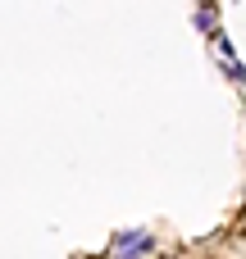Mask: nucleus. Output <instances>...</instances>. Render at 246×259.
<instances>
[{"label":"nucleus","instance_id":"1","mask_svg":"<svg viewBox=\"0 0 246 259\" xmlns=\"http://www.w3.org/2000/svg\"><path fill=\"white\" fill-rule=\"evenodd\" d=\"M146 250H151V232H128L119 241V259H142Z\"/></svg>","mask_w":246,"mask_h":259},{"label":"nucleus","instance_id":"2","mask_svg":"<svg viewBox=\"0 0 246 259\" xmlns=\"http://www.w3.org/2000/svg\"><path fill=\"white\" fill-rule=\"evenodd\" d=\"M219 55H224V68L233 73V82H242V87H246V68H242V59L228 50V41H219Z\"/></svg>","mask_w":246,"mask_h":259},{"label":"nucleus","instance_id":"3","mask_svg":"<svg viewBox=\"0 0 246 259\" xmlns=\"http://www.w3.org/2000/svg\"><path fill=\"white\" fill-rule=\"evenodd\" d=\"M196 27H201V32H215V5H201V14H196Z\"/></svg>","mask_w":246,"mask_h":259}]
</instances>
